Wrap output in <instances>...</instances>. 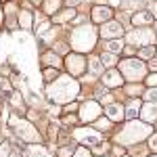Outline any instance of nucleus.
I'll return each mask as SVG.
<instances>
[{
    "mask_svg": "<svg viewBox=\"0 0 157 157\" xmlns=\"http://www.w3.org/2000/svg\"><path fill=\"white\" fill-rule=\"evenodd\" d=\"M147 84L151 86V88H157V73H151V75L147 78Z\"/></svg>",
    "mask_w": 157,
    "mask_h": 157,
    "instance_id": "cd10ccee",
    "label": "nucleus"
},
{
    "mask_svg": "<svg viewBox=\"0 0 157 157\" xmlns=\"http://www.w3.org/2000/svg\"><path fill=\"white\" fill-rule=\"evenodd\" d=\"M97 126H98V128H109V120H107V117H103V120L97 121Z\"/></svg>",
    "mask_w": 157,
    "mask_h": 157,
    "instance_id": "473e14b6",
    "label": "nucleus"
},
{
    "mask_svg": "<svg viewBox=\"0 0 157 157\" xmlns=\"http://www.w3.org/2000/svg\"><path fill=\"white\" fill-rule=\"evenodd\" d=\"M44 9H46V13H55L59 9V0H46L44 2Z\"/></svg>",
    "mask_w": 157,
    "mask_h": 157,
    "instance_id": "5701e85b",
    "label": "nucleus"
},
{
    "mask_svg": "<svg viewBox=\"0 0 157 157\" xmlns=\"http://www.w3.org/2000/svg\"><path fill=\"white\" fill-rule=\"evenodd\" d=\"M121 46H124L121 40H111V42L107 44V50L111 52V55H115V52H120V50H121Z\"/></svg>",
    "mask_w": 157,
    "mask_h": 157,
    "instance_id": "aec40b11",
    "label": "nucleus"
},
{
    "mask_svg": "<svg viewBox=\"0 0 157 157\" xmlns=\"http://www.w3.org/2000/svg\"><path fill=\"white\" fill-rule=\"evenodd\" d=\"M138 113H140V103H138V101H132V103L128 105V109L124 111V117H128V120L132 121Z\"/></svg>",
    "mask_w": 157,
    "mask_h": 157,
    "instance_id": "dca6fc26",
    "label": "nucleus"
},
{
    "mask_svg": "<svg viewBox=\"0 0 157 157\" xmlns=\"http://www.w3.org/2000/svg\"><path fill=\"white\" fill-rule=\"evenodd\" d=\"M32 2H36V4H38V2H40V0H32Z\"/></svg>",
    "mask_w": 157,
    "mask_h": 157,
    "instance_id": "ea45409f",
    "label": "nucleus"
},
{
    "mask_svg": "<svg viewBox=\"0 0 157 157\" xmlns=\"http://www.w3.org/2000/svg\"><path fill=\"white\" fill-rule=\"evenodd\" d=\"M78 2H80V0H67V4H69V6H73V4H78Z\"/></svg>",
    "mask_w": 157,
    "mask_h": 157,
    "instance_id": "e433bc0d",
    "label": "nucleus"
},
{
    "mask_svg": "<svg viewBox=\"0 0 157 157\" xmlns=\"http://www.w3.org/2000/svg\"><path fill=\"white\" fill-rule=\"evenodd\" d=\"M121 71L126 73V78L128 80H132V82H138L143 75H145V63H140L138 59H126L120 63Z\"/></svg>",
    "mask_w": 157,
    "mask_h": 157,
    "instance_id": "20e7f679",
    "label": "nucleus"
},
{
    "mask_svg": "<svg viewBox=\"0 0 157 157\" xmlns=\"http://www.w3.org/2000/svg\"><path fill=\"white\" fill-rule=\"evenodd\" d=\"M44 80H57V71L55 69H44Z\"/></svg>",
    "mask_w": 157,
    "mask_h": 157,
    "instance_id": "bb28decb",
    "label": "nucleus"
},
{
    "mask_svg": "<svg viewBox=\"0 0 157 157\" xmlns=\"http://www.w3.org/2000/svg\"><path fill=\"white\" fill-rule=\"evenodd\" d=\"M149 134H151V126H147V124H143V121L132 120L120 134H117V140L124 143V145H132V143H136V140L147 138Z\"/></svg>",
    "mask_w": 157,
    "mask_h": 157,
    "instance_id": "7ed1b4c3",
    "label": "nucleus"
},
{
    "mask_svg": "<svg viewBox=\"0 0 157 157\" xmlns=\"http://www.w3.org/2000/svg\"><path fill=\"white\" fill-rule=\"evenodd\" d=\"M67 67H69V71L71 73H82L86 67V61L82 55H69L67 57Z\"/></svg>",
    "mask_w": 157,
    "mask_h": 157,
    "instance_id": "9d476101",
    "label": "nucleus"
},
{
    "mask_svg": "<svg viewBox=\"0 0 157 157\" xmlns=\"http://www.w3.org/2000/svg\"><path fill=\"white\" fill-rule=\"evenodd\" d=\"M149 67H151V69H155V71H157V59H155V61H151V63H149Z\"/></svg>",
    "mask_w": 157,
    "mask_h": 157,
    "instance_id": "c9c22d12",
    "label": "nucleus"
},
{
    "mask_svg": "<svg viewBox=\"0 0 157 157\" xmlns=\"http://www.w3.org/2000/svg\"><path fill=\"white\" fill-rule=\"evenodd\" d=\"M98 113H101V107H98V103H94V101L84 103V105H82V109H80V117H82L84 121H92Z\"/></svg>",
    "mask_w": 157,
    "mask_h": 157,
    "instance_id": "6e6552de",
    "label": "nucleus"
},
{
    "mask_svg": "<svg viewBox=\"0 0 157 157\" xmlns=\"http://www.w3.org/2000/svg\"><path fill=\"white\" fill-rule=\"evenodd\" d=\"M71 155V149L67 147V149H61V157H69Z\"/></svg>",
    "mask_w": 157,
    "mask_h": 157,
    "instance_id": "72a5a7b5",
    "label": "nucleus"
},
{
    "mask_svg": "<svg viewBox=\"0 0 157 157\" xmlns=\"http://www.w3.org/2000/svg\"><path fill=\"white\" fill-rule=\"evenodd\" d=\"M11 157H19V155H11Z\"/></svg>",
    "mask_w": 157,
    "mask_h": 157,
    "instance_id": "a19ab883",
    "label": "nucleus"
},
{
    "mask_svg": "<svg viewBox=\"0 0 157 157\" xmlns=\"http://www.w3.org/2000/svg\"><path fill=\"white\" fill-rule=\"evenodd\" d=\"M121 34H124V27L117 21H109V23H105L101 27V36L103 38H115V40H120Z\"/></svg>",
    "mask_w": 157,
    "mask_h": 157,
    "instance_id": "1a4fd4ad",
    "label": "nucleus"
},
{
    "mask_svg": "<svg viewBox=\"0 0 157 157\" xmlns=\"http://www.w3.org/2000/svg\"><path fill=\"white\" fill-rule=\"evenodd\" d=\"M128 94H140V86H128Z\"/></svg>",
    "mask_w": 157,
    "mask_h": 157,
    "instance_id": "7c9ffc66",
    "label": "nucleus"
},
{
    "mask_svg": "<svg viewBox=\"0 0 157 157\" xmlns=\"http://www.w3.org/2000/svg\"><path fill=\"white\" fill-rule=\"evenodd\" d=\"M105 151H107V145H103V147H97V149H94V153H105Z\"/></svg>",
    "mask_w": 157,
    "mask_h": 157,
    "instance_id": "f704fd0d",
    "label": "nucleus"
},
{
    "mask_svg": "<svg viewBox=\"0 0 157 157\" xmlns=\"http://www.w3.org/2000/svg\"><path fill=\"white\" fill-rule=\"evenodd\" d=\"M90 71L94 73V75L103 71V63H101V59H90Z\"/></svg>",
    "mask_w": 157,
    "mask_h": 157,
    "instance_id": "412c9836",
    "label": "nucleus"
},
{
    "mask_svg": "<svg viewBox=\"0 0 157 157\" xmlns=\"http://www.w3.org/2000/svg\"><path fill=\"white\" fill-rule=\"evenodd\" d=\"M145 98H147V103H155L157 101V88H149L145 92Z\"/></svg>",
    "mask_w": 157,
    "mask_h": 157,
    "instance_id": "b1692460",
    "label": "nucleus"
},
{
    "mask_svg": "<svg viewBox=\"0 0 157 157\" xmlns=\"http://www.w3.org/2000/svg\"><path fill=\"white\" fill-rule=\"evenodd\" d=\"M0 21H2V9H0Z\"/></svg>",
    "mask_w": 157,
    "mask_h": 157,
    "instance_id": "58836bf2",
    "label": "nucleus"
},
{
    "mask_svg": "<svg viewBox=\"0 0 157 157\" xmlns=\"http://www.w3.org/2000/svg\"><path fill=\"white\" fill-rule=\"evenodd\" d=\"M29 157H50V155H48V151H46L44 147L34 145V147H29Z\"/></svg>",
    "mask_w": 157,
    "mask_h": 157,
    "instance_id": "a211bd4d",
    "label": "nucleus"
},
{
    "mask_svg": "<svg viewBox=\"0 0 157 157\" xmlns=\"http://www.w3.org/2000/svg\"><path fill=\"white\" fill-rule=\"evenodd\" d=\"M140 117L151 124V121H157V103H147L145 107L140 109Z\"/></svg>",
    "mask_w": 157,
    "mask_h": 157,
    "instance_id": "9b49d317",
    "label": "nucleus"
},
{
    "mask_svg": "<svg viewBox=\"0 0 157 157\" xmlns=\"http://www.w3.org/2000/svg\"><path fill=\"white\" fill-rule=\"evenodd\" d=\"M11 124L15 126V132L19 134L21 138H25V140H38L40 136H38L36 132V128L29 124V121H21V120H17L15 115L11 117Z\"/></svg>",
    "mask_w": 157,
    "mask_h": 157,
    "instance_id": "39448f33",
    "label": "nucleus"
},
{
    "mask_svg": "<svg viewBox=\"0 0 157 157\" xmlns=\"http://www.w3.org/2000/svg\"><path fill=\"white\" fill-rule=\"evenodd\" d=\"M149 149H151V151H155V153H157V134H153V136L149 138Z\"/></svg>",
    "mask_w": 157,
    "mask_h": 157,
    "instance_id": "c85d7f7f",
    "label": "nucleus"
},
{
    "mask_svg": "<svg viewBox=\"0 0 157 157\" xmlns=\"http://www.w3.org/2000/svg\"><path fill=\"white\" fill-rule=\"evenodd\" d=\"M107 120H111V121L124 120V107H121V105H115V103H111V105L107 107Z\"/></svg>",
    "mask_w": 157,
    "mask_h": 157,
    "instance_id": "ddd939ff",
    "label": "nucleus"
},
{
    "mask_svg": "<svg viewBox=\"0 0 157 157\" xmlns=\"http://www.w3.org/2000/svg\"><path fill=\"white\" fill-rule=\"evenodd\" d=\"M153 52H155V48L151 46H143V50H140V57H145V59H149V57H153Z\"/></svg>",
    "mask_w": 157,
    "mask_h": 157,
    "instance_id": "a878e982",
    "label": "nucleus"
},
{
    "mask_svg": "<svg viewBox=\"0 0 157 157\" xmlns=\"http://www.w3.org/2000/svg\"><path fill=\"white\" fill-rule=\"evenodd\" d=\"M73 136L80 140V143H84V145H101V134L97 130H90V128H80V130H75Z\"/></svg>",
    "mask_w": 157,
    "mask_h": 157,
    "instance_id": "0eeeda50",
    "label": "nucleus"
},
{
    "mask_svg": "<svg viewBox=\"0 0 157 157\" xmlns=\"http://www.w3.org/2000/svg\"><path fill=\"white\" fill-rule=\"evenodd\" d=\"M69 19H73V9H67V11L55 15V23H63V21H69Z\"/></svg>",
    "mask_w": 157,
    "mask_h": 157,
    "instance_id": "6ab92c4d",
    "label": "nucleus"
},
{
    "mask_svg": "<svg viewBox=\"0 0 157 157\" xmlns=\"http://www.w3.org/2000/svg\"><path fill=\"white\" fill-rule=\"evenodd\" d=\"M103 82H105V86H121V75L115 69H111V71L105 73V78H103Z\"/></svg>",
    "mask_w": 157,
    "mask_h": 157,
    "instance_id": "2eb2a0df",
    "label": "nucleus"
},
{
    "mask_svg": "<svg viewBox=\"0 0 157 157\" xmlns=\"http://www.w3.org/2000/svg\"><path fill=\"white\" fill-rule=\"evenodd\" d=\"M73 157H90V151H86V149H78Z\"/></svg>",
    "mask_w": 157,
    "mask_h": 157,
    "instance_id": "c756f323",
    "label": "nucleus"
},
{
    "mask_svg": "<svg viewBox=\"0 0 157 157\" xmlns=\"http://www.w3.org/2000/svg\"><path fill=\"white\" fill-rule=\"evenodd\" d=\"M149 13H155V15H157V4H153V6H151V11H149Z\"/></svg>",
    "mask_w": 157,
    "mask_h": 157,
    "instance_id": "4c0bfd02",
    "label": "nucleus"
},
{
    "mask_svg": "<svg viewBox=\"0 0 157 157\" xmlns=\"http://www.w3.org/2000/svg\"><path fill=\"white\" fill-rule=\"evenodd\" d=\"M44 63H46V65H55V67H59L61 63H59V59H57V57H55V55H44Z\"/></svg>",
    "mask_w": 157,
    "mask_h": 157,
    "instance_id": "393cba45",
    "label": "nucleus"
},
{
    "mask_svg": "<svg viewBox=\"0 0 157 157\" xmlns=\"http://www.w3.org/2000/svg\"><path fill=\"white\" fill-rule=\"evenodd\" d=\"M94 42H97V32H94V27H90V25H80V27L73 29L71 46L78 50V52H88V50H92Z\"/></svg>",
    "mask_w": 157,
    "mask_h": 157,
    "instance_id": "f03ea898",
    "label": "nucleus"
},
{
    "mask_svg": "<svg viewBox=\"0 0 157 157\" xmlns=\"http://www.w3.org/2000/svg\"><path fill=\"white\" fill-rule=\"evenodd\" d=\"M153 40H155V34L151 29H134L128 34V42L134 46H149Z\"/></svg>",
    "mask_w": 157,
    "mask_h": 157,
    "instance_id": "423d86ee",
    "label": "nucleus"
},
{
    "mask_svg": "<svg viewBox=\"0 0 157 157\" xmlns=\"http://www.w3.org/2000/svg\"><path fill=\"white\" fill-rule=\"evenodd\" d=\"M107 19H111V9L109 6H94L92 9V21L94 23H101V21H107Z\"/></svg>",
    "mask_w": 157,
    "mask_h": 157,
    "instance_id": "f8f14e48",
    "label": "nucleus"
},
{
    "mask_svg": "<svg viewBox=\"0 0 157 157\" xmlns=\"http://www.w3.org/2000/svg\"><path fill=\"white\" fill-rule=\"evenodd\" d=\"M19 23H21L23 29H29L32 23H34V15H32V13H27V11H23L21 15H19Z\"/></svg>",
    "mask_w": 157,
    "mask_h": 157,
    "instance_id": "f3484780",
    "label": "nucleus"
},
{
    "mask_svg": "<svg viewBox=\"0 0 157 157\" xmlns=\"http://www.w3.org/2000/svg\"><path fill=\"white\" fill-rule=\"evenodd\" d=\"M132 23H134V25H151V23H153V15H151L149 11L134 13V17H132Z\"/></svg>",
    "mask_w": 157,
    "mask_h": 157,
    "instance_id": "4468645a",
    "label": "nucleus"
},
{
    "mask_svg": "<svg viewBox=\"0 0 157 157\" xmlns=\"http://www.w3.org/2000/svg\"><path fill=\"white\" fill-rule=\"evenodd\" d=\"M0 157H9V145H0Z\"/></svg>",
    "mask_w": 157,
    "mask_h": 157,
    "instance_id": "2f4dec72",
    "label": "nucleus"
},
{
    "mask_svg": "<svg viewBox=\"0 0 157 157\" xmlns=\"http://www.w3.org/2000/svg\"><path fill=\"white\" fill-rule=\"evenodd\" d=\"M153 157H157V155H153Z\"/></svg>",
    "mask_w": 157,
    "mask_h": 157,
    "instance_id": "79ce46f5",
    "label": "nucleus"
},
{
    "mask_svg": "<svg viewBox=\"0 0 157 157\" xmlns=\"http://www.w3.org/2000/svg\"><path fill=\"white\" fill-rule=\"evenodd\" d=\"M46 92H48V98H52L55 103H67V101H71L78 94V82L67 78V75H63V78L55 80L48 86Z\"/></svg>",
    "mask_w": 157,
    "mask_h": 157,
    "instance_id": "f257e3e1",
    "label": "nucleus"
},
{
    "mask_svg": "<svg viewBox=\"0 0 157 157\" xmlns=\"http://www.w3.org/2000/svg\"><path fill=\"white\" fill-rule=\"evenodd\" d=\"M115 61H117V59H115V55H111V52H105V55L101 57V63H105L107 67H111V65H113Z\"/></svg>",
    "mask_w": 157,
    "mask_h": 157,
    "instance_id": "4be33fe9",
    "label": "nucleus"
}]
</instances>
